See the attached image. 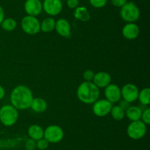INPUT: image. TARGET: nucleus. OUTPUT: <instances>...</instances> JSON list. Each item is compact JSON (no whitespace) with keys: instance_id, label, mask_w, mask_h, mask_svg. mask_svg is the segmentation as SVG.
I'll use <instances>...</instances> for the list:
<instances>
[{"instance_id":"obj_35","label":"nucleus","mask_w":150,"mask_h":150,"mask_svg":"<svg viewBox=\"0 0 150 150\" xmlns=\"http://www.w3.org/2000/svg\"><path fill=\"white\" fill-rule=\"evenodd\" d=\"M40 1H42V0H40Z\"/></svg>"},{"instance_id":"obj_17","label":"nucleus","mask_w":150,"mask_h":150,"mask_svg":"<svg viewBox=\"0 0 150 150\" xmlns=\"http://www.w3.org/2000/svg\"><path fill=\"white\" fill-rule=\"evenodd\" d=\"M73 16L75 19L82 22L88 21L91 18L89 10L84 6H79L76 7L73 12Z\"/></svg>"},{"instance_id":"obj_5","label":"nucleus","mask_w":150,"mask_h":150,"mask_svg":"<svg viewBox=\"0 0 150 150\" xmlns=\"http://www.w3.org/2000/svg\"><path fill=\"white\" fill-rule=\"evenodd\" d=\"M21 26L23 32L28 35H36L40 31V22L35 16H24L21 19Z\"/></svg>"},{"instance_id":"obj_3","label":"nucleus","mask_w":150,"mask_h":150,"mask_svg":"<svg viewBox=\"0 0 150 150\" xmlns=\"http://www.w3.org/2000/svg\"><path fill=\"white\" fill-rule=\"evenodd\" d=\"M18 110L10 104H4L0 108V122L5 126H13L18 119Z\"/></svg>"},{"instance_id":"obj_34","label":"nucleus","mask_w":150,"mask_h":150,"mask_svg":"<svg viewBox=\"0 0 150 150\" xmlns=\"http://www.w3.org/2000/svg\"><path fill=\"white\" fill-rule=\"evenodd\" d=\"M61 1H62V0H61Z\"/></svg>"},{"instance_id":"obj_2","label":"nucleus","mask_w":150,"mask_h":150,"mask_svg":"<svg viewBox=\"0 0 150 150\" xmlns=\"http://www.w3.org/2000/svg\"><path fill=\"white\" fill-rule=\"evenodd\" d=\"M77 97L80 101L84 104H93L100 97V88L92 82L84 81L77 88Z\"/></svg>"},{"instance_id":"obj_14","label":"nucleus","mask_w":150,"mask_h":150,"mask_svg":"<svg viewBox=\"0 0 150 150\" xmlns=\"http://www.w3.org/2000/svg\"><path fill=\"white\" fill-rule=\"evenodd\" d=\"M55 29L57 33L62 37L68 38L71 34V26L65 19H59L56 21Z\"/></svg>"},{"instance_id":"obj_25","label":"nucleus","mask_w":150,"mask_h":150,"mask_svg":"<svg viewBox=\"0 0 150 150\" xmlns=\"http://www.w3.org/2000/svg\"><path fill=\"white\" fill-rule=\"evenodd\" d=\"M49 144L50 143L46 139L42 138L38 141H36L37 149H38L39 150H45L49 146Z\"/></svg>"},{"instance_id":"obj_18","label":"nucleus","mask_w":150,"mask_h":150,"mask_svg":"<svg viewBox=\"0 0 150 150\" xmlns=\"http://www.w3.org/2000/svg\"><path fill=\"white\" fill-rule=\"evenodd\" d=\"M47 107H48V104L46 101L40 97L33 98L30 106V108H32L34 112L39 113L45 112L47 110Z\"/></svg>"},{"instance_id":"obj_1","label":"nucleus","mask_w":150,"mask_h":150,"mask_svg":"<svg viewBox=\"0 0 150 150\" xmlns=\"http://www.w3.org/2000/svg\"><path fill=\"white\" fill-rule=\"evenodd\" d=\"M33 98L30 88L23 85H18L13 88L10 96L11 104L18 110L30 108Z\"/></svg>"},{"instance_id":"obj_31","label":"nucleus","mask_w":150,"mask_h":150,"mask_svg":"<svg viewBox=\"0 0 150 150\" xmlns=\"http://www.w3.org/2000/svg\"><path fill=\"white\" fill-rule=\"evenodd\" d=\"M130 103L127 102V101H125V100L122 99V100H120V104H119V105H120V107L123 109V110H126L130 106Z\"/></svg>"},{"instance_id":"obj_22","label":"nucleus","mask_w":150,"mask_h":150,"mask_svg":"<svg viewBox=\"0 0 150 150\" xmlns=\"http://www.w3.org/2000/svg\"><path fill=\"white\" fill-rule=\"evenodd\" d=\"M138 99L144 106H148L150 104V89L149 88H143L139 91Z\"/></svg>"},{"instance_id":"obj_21","label":"nucleus","mask_w":150,"mask_h":150,"mask_svg":"<svg viewBox=\"0 0 150 150\" xmlns=\"http://www.w3.org/2000/svg\"><path fill=\"white\" fill-rule=\"evenodd\" d=\"M110 113L111 115V117L116 121L122 120L125 116V110H123L120 105L112 106Z\"/></svg>"},{"instance_id":"obj_24","label":"nucleus","mask_w":150,"mask_h":150,"mask_svg":"<svg viewBox=\"0 0 150 150\" xmlns=\"http://www.w3.org/2000/svg\"><path fill=\"white\" fill-rule=\"evenodd\" d=\"M146 125H149L150 124V108L147 107L144 110H142L141 119Z\"/></svg>"},{"instance_id":"obj_9","label":"nucleus","mask_w":150,"mask_h":150,"mask_svg":"<svg viewBox=\"0 0 150 150\" xmlns=\"http://www.w3.org/2000/svg\"><path fill=\"white\" fill-rule=\"evenodd\" d=\"M139 93V88L134 84H125L121 88L122 98L129 103L134 102V101H136L138 99Z\"/></svg>"},{"instance_id":"obj_28","label":"nucleus","mask_w":150,"mask_h":150,"mask_svg":"<svg viewBox=\"0 0 150 150\" xmlns=\"http://www.w3.org/2000/svg\"><path fill=\"white\" fill-rule=\"evenodd\" d=\"M94 76H95V73H94L93 71L90 70V69L86 70L83 74V79L86 81V82H92L94 78Z\"/></svg>"},{"instance_id":"obj_30","label":"nucleus","mask_w":150,"mask_h":150,"mask_svg":"<svg viewBox=\"0 0 150 150\" xmlns=\"http://www.w3.org/2000/svg\"><path fill=\"white\" fill-rule=\"evenodd\" d=\"M127 2V0H111V3L113 6L116 7H120V8Z\"/></svg>"},{"instance_id":"obj_19","label":"nucleus","mask_w":150,"mask_h":150,"mask_svg":"<svg viewBox=\"0 0 150 150\" xmlns=\"http://www.w3.org/2000/svg\"><path fill=\"white\" fill-rule=\"evenodd\" d=\"M142 110L139 106L130 105L127 110H125V116L131 121H138L141 119Z\"/></svg>"},{"instance_id":"obj_8","label":"nucleus","mask_w":150,"mask_h":150,"mask_svg":"<svg viewBox=\"0 0 150 150\" xmlns=\"http://www.w3.org/2000/svg\"><path fill=\"white\" fill-rule=\"evenodd\" d=\"M112 106V104L105 99H98L93 103L92 112L98 117H105L110 113Z\"/></svg>"},{"instance_id":"obj_29","label":"nucleus","mask_w":150,"mask_h":150,"mask_svg":"<svg viewBox=\"0 0 150 150\" xmlns=\"http://www.w3.org/2000/svg\"><path fill=\"white\" fill-rule=\"evenodd\" d=\"M67 5L70 9L75 10L79 5V0H67Z\"/></svg>"},{"instance_id":"obj_11","label":"nucleus","mask_w":150,"mask_h":150,"mask_svg":"<svg viewBox=\"0 0 150 150\" xmlns=\"http://www.w3.org/2000/svg\"><path fill=\"white\" fill-rule=\"evenodd\" d=\"M105 97L111 104L119 102L122 99L121 88L115 84H110L105 88Z\"/></svg>"},{"instance_id":"obj_23","label":"nucleus","mask_w":150,"mask_h":150,"mask_svg":"<svg viewBox=\"0 0 150 150\" xmlns=\"http://www.w3.org/2000/svg\"><path fill=\"white\" fill-rule=\"evenodd\" d=\"M0 26L3 30L7 31V32H11L16 29V26H17V22L13 18H7L3 20Z\"/></svg>"},{"instance_id":"obj_7","label":"nucleus","mask_w":150,"mask_h":150,"mask_svg":"<svg viewBox=\"0 0 150 150\" xmlns=\"http://www.w3.org/2000/svg\"><path fill=\"white\" fill-rule=\"evenodd\" d=\"M64 135V131L61 126L52 124L45 128L43 138L51 144H57L62 141Z\"/></svg>"},{"instance_id":"obj_16","label":"nucleus","mask_w":150,"mask_h":150,"mask_svg":"<svg viewBox=\"0 0 150 150\" xmlns=\"http://www.w3.org/2000/svg\"><path fill=\"white\" fill-rule=\"evenodd\" d=\"M29 138L38 141L43 138L44 129L41 126L38 124H32L29 126L27 130Z\"/></svg>"},{"instance_id":"obj_10","label":"nucleus","mask_w":150,"mask_h":150,"mask_svg":"<svg viewBox=\"0 0 150 150\" xmlns=\"http://www.w3.org/2000/svg\"><path fill=\"white\" fill-rule=\"evenodd\" d=\"M63 8L61 0H43L42 10L50 16H55L59 14Z\"/></svg>"},{"instance_id":"obj_6","label":"nucleus","mask_w":150,"mask_h":150,"mask_svg":"<svg viewBox=\"0 0 150 150\" xmlns=\"http://www.w3.org/2000/svg\"><path fill=\"white\" fill-rule=\"evenodd\" d=\"M146 133V125L142 120L130 122L127 128V134L133 140H140Z\"/></svg>"},{"instance_id":"obj_32","label":"nucleus","mask_w":150,"mask_h":150,"mask_svg":"<svg viewBox=\"0 0 150 150\" xmlns=\"http://www.w3.org/2000/svg\"><path fill=\"white\" fill-rule=\"evenodd\" d=\"M4 19V11L3 7L0 5V25H1V22Z\"/></svg>"},{"instance_id":"obj_20","label":"nucleus","mask_w":150,"mask_h":150,"mask_svg":"<svg viewBox=\"0 0 150 150\" xmlns=\"http://www.w3.org/2000/svg\"><path fill=\"white\" fill-rule=\"evenodd\" d=\"M56 21L52 17H47L40 22V30L43 32H50L55 29Z\"/></svg>"},{"instance_id":"obj_33","label":"nucleus","mask_w":150,"mask_h":150,"mask_svg":"<svg viewBox=\"0 0 150 150\" xmlns=\"http://www.w3.org/2000/svg\"><path fill=\"white\" fill-rule=\"evenodd\" d=\"M4 96H5V90L0 85V100L2 99L4 97Z\"/></svg>"},{"instance_id":"obj_12","label":"nucleus","mask_w":150,"mask_h":150,"mask_svg":"<svg viewBox=\"0 0 150 150\" xmlns=\"http://www.w3.org/2000/svg\"><path fill=\"white\" fill-rule=\"evenodd\" d=\"M23 7L28 16L37 17L42 12V3L40 0H26Z\"/></svg>"},{"instance_id":"obj_4","label":"nucleus","mask_w":150,"mask_h":150,"mask_svg":"<svg viewBox=\"0 0 150 150\" xmlns=\"http://www.w3.org/2000/svg\"><path fill=\"white\" fill-rule=\"evenodd\" d=\"M140 10L133 1H127L120 10V16L127 23H134L140 18Z\"/></svg>"},{"instance_id":"obj_15","label":"nucleus","mask_w":150,"mask_h":150,"mask_svg":"<svg viewBox=\"0 0 150 150\" xmlns=\"http://www.w3.org/2000/svg\"><path fill=\"white\" fill-rule=\"evenodd\" d=\"M122 35L127 40H134L139 36L140 29L135 23H127L122 28Z\"/></svg>"},{"instance_id":"obj_26","label":"nucleus","mask_w":150,"mask_h":150,"mask_svg":"<svg viewBox=\"0 0 150 150\" xmlns=\"http://www.w3.org/2000/svg\"><path fill=\"white\" fill-rule=\"evenodd\" d=\"M89 4L95 8H102L106 5L108 0H89Z\"/></svg>"},{"instance_id":"obj_27","label":"nucleus","mask_w":150,"mask_h":150,"mask_svg":"<svg viewBox=\"0 0 150 150\" xmlns=\"http://www.w3.org/2000/svg\"><path fill=\"white\" fill-rule=\"evenodd\" d=\"M24 146L26 150H35L37 149L36 141L32 138H29L25 142Z\"/></svg>"},{"instance_id":"obj_13","label":"nucleus","mask_w":150,"mask_h":150,"mask_svg":"<svg viewBox=\"0 0 150 150\" xmlns=\"http://www.w3.org/2000/svg\"><path fill=\"white\" fill-rule=\"evenodd\" d=\"M92 81L98 88H105L111 83V76L108 72L99 71L95 74Z\"/></svg>"}]
</instances>
